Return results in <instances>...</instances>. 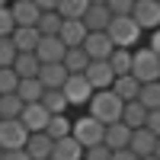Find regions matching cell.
Here are the masks:
<instances>
[{"label":"cell","instance_id":"1","mask_svg":"<svg viewBox=\"0 0 160 160\" xmlns=\"http://www.w3.org/2000/svg\"><path fill=\"white\" fill-rule=\"evenodd\" d=\"M122 112H125V99L109 87V90H96L90 99V115L99 118L102 125H112V122H122Z\"/></svg>","mask_w":160,"mask_h":160},{"label":"cell","instance_id":"2","mask_svg":"<svg viewBox=\"0 0 160 160\" xmlns=\"http://www.w3.org/2000/svg\"><path fill=\"white\" fill-rule=\"evenodd\" d=\"M131 74H135L141 83H154L160 80V55L144 45V48H135V58H131Z\"/></svg>","mask_w":160,"mask_h":160},{"label":"cell","instance_id":"3","mask_svg":"<svg viewBox=\"0 0 160 160\" xmlns=\"http://www.w3.org/2000/svg\"><path fill=\"white\" fill-rule=\"evenodd\" d=\"M109 38L115 42V48H135L138 45V38H141V26L131 19V16H112V22H109Z\"/></svg>","mask_w":160,"mask_h":160},{"label":"cell","instance_id":"4","mask_svg":"<svg viewBox=\"0 0 160 160\" xmlns=\"http://www.w3.org/2000/svg\"><path fill=\"white\" fill-rule=\"evenodd\" d=\"M71 135L83 144V148H93V144H102V138H106V125L87 112V115H80L77 122H74V131H71Z\"/></svg>","mask_w":160,"mask_h":160},{"label":"cell","instance_id":"5","mask_svg":"<svg viewBox=\"0 0 160 160\" xmlns=\"http://www.w3.org/2000/svg\"><path fill=\"white\" fill-rule=\"evenodd\" d=\"M32 131L22 125V118H0V148L13 151V148H26Z\"/></svg>","mask_w":160,"mask_h":160},{"label":"cell","instance_id":"6","mask_svg":"<svg viewBox=\"0 0 160 160\" xmlns=\"http://www.w3.org/2000/svg\"><path fill=\"white\" fill-rule=\"evenodd\" d=\"M93 93H96V90H93L87 74H71L68 80H64V96H68L71 106H90Z\"/></svg>","mask_w":160,"mask_h":160},{"label":"cell","instance_id":"7","mask_svg":"<svg viewBox=\"0 0 160 160\" xmlns=\"http://www.w3.org/2000/svg\"><path fill=\"white\" fill-rule=\"evenodd\" d=\"M131 19H135L141 29H160V0H135V10H131Z\"/></svg>","mask_w":160,"mask_h":160},{"label":"cell","instance_id":"8","mask_svg":"<svg viewBox=\"0 0 160 160\" xmlns=\"http://www.w3.org/2000/svg\"><path fill=\"white\" fill-rule=\"evenodd\" d=\"M80 48L90 55V61H109V55L115 51V42L109 38V32H90Z\"/></svg>","mask_w":160,"mask_h":160},{"label":"cell","instance_id":"9","mask_svg":"<svg viewBox=\"0 0 160 160\" xmlns=\"http://www.w3.org/2000/svg\"><path fill=\"white\" fill-rule=\"evenodd\" d=\"M35 55H38L42 64H58V61H64V55H68V45L61 42V35H42Z\"/></svg>","mask_w":160,"mask_h":160},{"label":"cell","instance_id":"10","mask_svg":"<svg viewBox=\"0 0 160 160\" xmlns=\"http://www.w3.org/2000/svg\"><path fill=\"white\" fill-rule=\"evenodd\" d=\"M10 10H13L16 26H38V19H42V7L35 0H13Z\"/></svg>","mask_w":160,"mask_h":160},{"label":"cell","instance_id":"11","mask_svg":"<svg viewBox=\"0 0 160 160\" xmlns=\"http://www.w3.org/2000/svg\"><path fill=\"white\" fill-rule=\"evenodd\" d=\"M83 74L90 77L93 90H109V87L115 83V71H112L109 61H90V68H87Z\"/></svg>","mask_w":160,"mask_h":160},{"label":"cell","instance_id":"12","mask_svg":"<svg viewBox=\"0 0 160 160\" xmlns=\"http://www.w3.org/2000/svg\"><path fill=\"white\" fill-rule=\"evenodd\" d=\"M22 125L29 128V131H45L48 122H51V112L45 109L42 102H26V109H22Z\"/></svg>","mask_w":160,"mask_h":160},{"label":"cell","instance_id":"13","mask_svg":"<svg viewBox=\"0 0 160 160\" xmlns=\"http://www.w3.org/2000/svg\"><path fill=\"white\" fill-rule=\"evenodd\" d=\"M109 22H112V10L106 3H90V10L83 13V26L90 32H106Z\"/></svg>","mask_w":160,"mask_h":160},{"label":"cell","instance_id":"14","mask_svg":"<svg viewBox=\"0 0 160 160\" xmlns=\"http://www.w3.org/2000/svg\"><path fill=\"white\" fill-rule=\"evenodd\" d=\"M26 151H29L32 160H48L51 151H55V138H51L48 131H32L29 141H26Z\"/></svg>","mask_w":160,"mask_h":160},{"label":"cell","instance_id":"15","mask_svg":"<svg viewBox=\"0 0 160 160\" xmlns=\"http://www.w3.org/2000/svg\"><path fill=\"white\" fill-rule=\"evenodd\" d=\"M61 42L68 45V48H80L87 42V35H90V29L83 26V19H64V26H61Z\"/></svg>","mask_w":160,"mask_h":160},{"label":"cell","instance_id":"16","mask_svg":"<svg viewBox=\"0 0 160 160\" xmlns=\"http://www.w3.org/2000/svg\"><path fill=\"white\" fill-rule=\"evenodd\" d=\"M71 77V71L64 68V61L58 64H42V71H38V80L45 83V90H64V80Z\"/></svg>","mask_w":160,"mask_h":160},{"label":"cell","instance_id":"17","mask_svg":"<svg viewBox=\"0 0 160 160\" xmlns=\"http://www.w3.org/2000/svg\"><path fill=\"white\" fill-rule=\"evenodd\" d=\"M131 131H135V128H128L125 122H112V125H106L102 144H106V148H112V151H122V148L131 144Z\"/></svg>","mask_w":160,"mask_h":160},{"label":"cell","instance_id":"18","mask_svg":"<svg viewBox=\"0 0 160 160\" xmlns=\"http://www.w3.org/2000/svg\"><path fill=\"white\" fill-rule=\"evenodd\" d=\"M83 144H80L74 135H68V138H61V141H55V151H51V160H83Z\"/></svg>","mask_w":160,"mask_h":160},{"label":"cell","instance_id":"19","mask_svg":"<svg viewBox=\"0 0 160 160\" xmlns=\"http://www.w3.org/2000/svg\"><path fill=\"white\" fill-rule=\"evenodd\" d=\"M131 151H135L138 157H148V154H154L157 151V135L144 125V128H135L131 131V144H128Z\"/></svg>","mask_w":160,"mask_h":160},{"label":"cell","instance_id":"20","mask_svg":"<svg viewBox=\"0 0 160 160\" xmlns=\"http://www.w3.org/2000/svg\"><path fill=\"white\" fill-rule=\"evenodd\" d=\"M38 42H42L38 26H16V29H13V45H16L19 51H35Z\"/></svg>","mask_w":160,"mask_h":160},{"label":"cell","instance_id":"21","mask_svg":"<svg viewBox=\"0 0 160 160\" xmlns=\"http://www.w3.org/2000/svg\"><path fill=\"white\" fill-rule=\"evenodd\" d=\"M148 115H151V109H148V106H144L141 99H131V102H125L122 122H125L128 128H144V125H148Z\"/></svg>","mask_w":160,"mask_h":160},{"label":"cell","instance_id":"22","mask_svg":"<svg viewBox=\"0 0 160 160\" xmlns=\"http://www.w3.org/2000/svg\"><path fill=\"white\" fill-rule=\"evenodd\" d=\"M16 93H19L22 102H42V96H45V83H42L38 77H22L19 87H16Z\"/></svg>","mask_w":160,"mask_h":160},{"label":"cell","instance_id":"23","mask_svg":"<svg viewBox=\"0 0 160 160\" xmlns=\"http://www.w3.org/2000/svg\"><path fill=\"white\" fill-rule=\"evenodd\" d=\"M112 90H115L125 102H131V99H138V96H141V80H138L135 74H122V77H115Z\"/></svg>","mask_w":160,"mask_h":160},{"label":"cell","instance_id":"24","mask_svg":"<svg viewBox=\"0 0 160 160\" xmlns=\"http://www.w3.org/2000/svg\"><path fill=\"white\" fill-rule=\"evenodd\" d=\"M13 71H16L19 77H38V71H42V61H38L35 51H19L16 61H13Z\"/></svg>","mask_w":160,"mask_h":160},{"label":"cell","instance_id":"25","mask_svg":"<svg viewBox=\"0 0 160 160\" xmlns=\"http://www.w3.org/2000/svg\"><path fill=\"white\" fill-rule=\"evenodd\" d=\"M42 106L51 112V115H64L68 112V96H64V90H45V96H42Z\"/></svg>","mask_w":160,"mask_h":160},{"label":"cell","instance_id":"26","mask_svg":"<svg viewBox=\"0 0 160 160\" xmlns=\"http://www.w3.org/2000/svg\"><path fill=\"white\" fill-rule=\"evenodd\" d=\"M131 58H135V48H115L112 55H109V64H112L115 77L131 74Z\"/></svg>","mask_w":160,"mask_h":160},{"label":"cell","instance_id":"27","mask_svg":"<svg viewBox=\"0 0 160 160\" xmlns=\"http://www.w3.org/2000/svg\"><path fill=\"white\" fill-rule=\"evenodd\" d=\"M26 109V102L19 99V93H7L0 96V118H19Z\"/></svg>","mask_w":160,"mask_h":160},{"label":"cell","instance_id":"28","mask_svg":"<svg viewBox=\"0 0 160 160\" xmlns=\"http://www.w3.org/2000/svg\"><path fill=\"white\" fill-rule=\"evenodd\" d=\"M64 68H68L71 74H83L90 68V55L83 48H68V55H64Z\"/></svg>","mask_w":160,"mask_h":160},{"label":"cell","instance_id":"29","mask_svg":"<svg viewBox=\"0 0 160 160\" xmlns=\"http://www.w3.org/2000/svg\"><path fill=\"white\" fill-rule=\"evenodd\" d=\"M61 26H64V16H61V13H58V10H45L42 19H38V32H42V35H58Z\"/></svg>","mask_w":160,"mask_h":160},{"label":"cell","instance_id":"30","mask_svg":"<svg viewBox=\"0 0 160 160\" xmlns=\"http://www.w3.org/2000/svg\"><path fill=\"white\" fill-rule=\"evenodd\" d=\"M90 10V0H61L58 13L64 19H83V13Z\"/></svg>","mask_w":160,"mask_h":160},{"label":"cell","instance_id":"31","mask_svg":"<svg viewBox=\"0 0 160 160\" xmlns=\"http://www.w3.org/2000/svg\"><path fill=\"white\" fill-rule=\"evenodd\" d=\"M45 131H48L55 141H61V138H68L71 131H74V122H71L68 115H51V122H48V128H45Z\"/></svg>","mask_w":160,"mask_h":160},{"label":"cell","instance_id":"32","mask_svg":"<svg viewBox=\"0 0 160 160\" xmlns=\"http://www.w3.org/2000/svg\"><path fill=\"white\" fill-rule=\"evenodd\" d=\"M148 109H160V80H154V83H141V96H138Z\"/></svg>","mask_w":160,"mask_h":160},{"label":"cell","instance_id":"33","mask_svg":"<svg viewBox=\"0 0 160 160\" xmlns=\"http://www.w3.org/2000/svg\"><path fill=\"white\" fill-rule=\"evenodd\" d=\"M19 80H22V77L13 71V68H0V96H7V93H16Z\"/></svg>","mask_w":160,"mask_h":160},{"label":"cell","instance_id":"34","mask_svg":"<svg viewBox=\"0 0 160 160\" xmlns=\"http://www.w3.org/2000/svg\"><path fill=\"white\" fill-rule=\"evenodd\" d=\"M16 55H19V48L13 45V35L0 38V68H13V61H16Z\"/></svg>","mask_w":160,"mask_h":160},{"label":"cell","instance_id":"35","mask_svg":"<svg viewBox=\"0 0 160 160\" xmlns=\"http://www.w3.org/2000/svg\"><path fill=\"white\" fill-rule=\"evenodd\" d=\"M13 29H16V19H13V10H10V7H0V38L13 35Z\"/></svg>","mask_w":160,"mask_h":160},{"label":"cell","instance_id":"36","mask_svg":"<svg viewBox=\"0 0 160 160\" xmlns=\"http://www.w3.org/2000/svg\"><path fill=\"white\" fill-rule=\"evenodd\" d=\"M106 7L112 10V16H131L135 0H106Z\"/></svg>","mask_w":160,"mask_h":160},{"label":"cell","instance_id":"37","mask_svg":"<svg viewBox=\"0 0 160 160\" xmlns=\"http://www.w3.org/2000/svg\"><path fill=\"white\" fill-rule=\"evenodd\" d=\"M83 160H112V148H106V144H93V148L83 151Z\"/></svg>","mask_w":160,"mask_h":160},{"label":"cell","instance_id":"38","mask_svg":"<svg viewBox=\"0 0 160 160\" xmlns=\"http://www.w3.org/2000/svg\"><path fill=\"white\" fill-rule=\"evenodd\" d=\"M3 160H32L26 148H13V151H3Z\"/></svg>","mask_w":160,"mask_h":160},{"label":"cell","instance_id":"39","mask_svg":"<svg viewBox=\"0 0 160 160\" xmlns=\"http://www.w3.org/2000/svg\"><path fill=\"white\" fill-rule=\"evenodd\" d=\"M112 160H141L131 148H122V151H112Z\"/></svg>","mask_w":160,"mask_h":160},{"label":"cell","instance_id":"40","mask_svg":"<svg viewBox=\"0 0 160 160\" xmlns=\"http://www.w3.org/2000/svg\"><path fill=\"white\" fill-rule=\"evenodd\" d=\"M148 128H151V131H154V135L160 138V109H154V112L148 115Z\"/></svg>","mask_w":160,"mask_h":160},{"label":"cell","instance_id":"41","mask_svg":"<svg viewBox=\"0 0 160 160\" xmlns=\"http://www.w3.org/2000/svg\"><path fill=\"white\" fill-rule=\"evenodd\" d=\"M35 3L42 7V13H45V10H58V3H61V0H35Z\"/></svg>","mask_w":160,"mask_h":160},{"label":"cell","instance_id":"42","mask_svg":"<svg viewBox=\"0 0 160 160\" xmlns=\"http://www.w3.org/2000/svg\"><path fill=\"white\" fill-rule=\"evenodd\" d=\"M151 48L160 55V29H154V32H151Z\"/></svg>","mask_w":160,"mask_h":160},{"label":"cell","instance_id":"43","mask_svg":"<svg viewBox=\"0 0 160 160\" xmlns=\"http://www.w3.org/2000/svg\"><path fill=\"white\" fill-rule=\"evenodd\" d=\"M141 160H160V157L157 154H148V157H141Z\"/></svg>","mask_w":160,"mask_h":160},{"label":"cell","instance_id":"44","mask_svg":"<svg viewBox=\"0 0 160 160\" xmlns=\"http://www.w3.org/2000/svg\"><path fill=\"white\" fill-rule=\"evenodd\" d=\"M10 3H13V0H0V7H10Z\"/></svg>","mask_w":160,"mask_h":160},{"label":"cell","instance_id":"45","mask_svg":"<svg viewBox=\"0 0 160 160\" xmlns=\"http://www.w3.org/2000/svg\"><path fill=\"white\" fill-rule=\"evenodd\" d=\"M154 154H157V157H160V138H157V151H154Z\"/></svg>","mask_w":160,"mask_h":160},{"label":"cell","instance_id":"46","mask_svg":"<svg viewBox=\"0 0 160 160\" xmlns=\"http://www.w3.org/2000/svg\"><path fill=\"white\" fill-rule=\"evenodd\" d=\"M90 3H106V0H90Z\"/></svg>","mask_w":160,"mask_h":160},{"label":"cell","instance_id":"47","mask_svg":"<svg viewBox=\"0 0 160 160\" xmlns=\"http://www.w3.org/2000/svg\"><path fill=\"white\" fill-rule=\"evenodd\" d=\"M0 160H3V148H0Z\"/></svg>","mask_w":160,"mask_h":160},{"label":"cell","instance_id":"48","mask_svg":"<svg viewBox=\"0 0 160 160\" xmlns=\"http://www.w3.org/2000/svg\"><path fill=\"white\" fill-rule=\"evenodd\" d=\"M48 160H51V157H48Z\"/></svg>","mask_w":160,"mask_h":160}]
</instances>
